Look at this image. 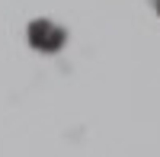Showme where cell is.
I'll use <instances>...</instances> for the list:
<instances>
[{
  "label": "cell",
  "instance_id": "obj_2",
  "mask_svg": "<svg viewBox=\"0 0 160 157\" xmlns=\"http://www.w3.org/2000/svg\"><path fill=\"white\" fill-rule=\"evenodd\" d=\"M148 3L154 7V13H157V16H160V0H148Z\"/></svg>",
  "mask_w": 160,
  "mask_h": 157
},
{
  "label": "cell",
  "instance_id": "obj_1",
  "mask_svg": "<svg viewBox=\"0 0 160 157\" xmlns=\"http://www.w3.org/2000/svg\"><path fill=\"white\" fill-rule=\"evenodd\" d=\"M64 42H68V32H64L61 26H55L51 19H32L29 23V45L32 48L51 55V51H58Z\"/></svg>",
  "mask_w": 160,
  "mask_h": 157
}]
</instances>
